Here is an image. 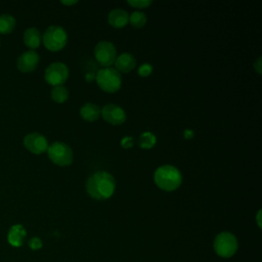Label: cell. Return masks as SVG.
<instances>
[{
    "mask_svg": "<svg viewBox=\"0 0 262 262\" xmlns=\"http://www.w3.org/2000/svg\"><path fill=\"white\" fill-rule=\"evenodd\" d=\"M116 189V181L112 174L106 171H97L86 182L88 194L97 201L110 199Z\"/></svg>",
    "mask_w": 262,
    "mask_h": 262,
    "instance_id": "obj_1",
    "label": "cell"
},
{
    "mask_svg": "<svg viewBox=\"0 0 262 262\" xmlns=\"http://www.w3.org/2000/svg\"><path fill=\"white\" fill-rule=\"evenodd\" d=\"M154 181L159 188L166 191H173L180 186L182 175L176 167L172 165H164L155 171Z\"/></svg>",
    "mask_w": 262,
    "mask_h": 262,
    "instance_id": "obj_2",
    "label": "cell"
},
{
    "mask_svg": "<svg viewBox=\"0 0 262 262\" xmlns=\"http://www.w3.org/2000/svg\"><path fill=\"white\" fill-rule=\"evenodd\" d=\"M97 85L107 93L117 92L122 85L121 74L113 68H102L95 75Z\"/></svg>",
    "mask_w": 262,
    "mask_h": 262,
    "instance_id": "obj_3",
    "label": "cell"
},
{
    "mask_svg": "<svg viewBox=\"0 0 262 262\" xmlns=\"http://www.w3.org/2000/svg\"><path fill=\"white\" fill-rule=\"evenodd\" d=\"M213 248L218 256L222 258H230L237 251V238L231 232L222 231L215 236Z\"/></svg>",
    "mask_w": 262,
    "mask_h": 262,
    "instance_id": "obj_4",
    "label": "cell"
},
{
    "mask_svg": "<svg viewBox=\"0 0 262 262\" xmlns=\"http://www.w3.org/2000/svg\"><path fill=\"white\" fill-rule=\"evenodd\" d=\"M68 40L66 30L60 26H50L46 29L42 41L44 46L50 51L61 50Z\"/></svg>",
    "mask_w": 262,
    "mask_h": 262,
    "instance_id": "obj_5",
    "label": "cell"
},
{
    "mask_svg": "<svg viewBox=\"0 0 262 262\" xmlns=\"http://www.w3.org/2000/svg\"><path fill=\"white\" fill-rule=\"evenodd\" d=\"M48 158L57 166H69L73 162V150L64 142H53L47 148Z\"/></svg>",
    "mask_w": 262,
    "mask_h": 262,
    "instance_id": "obj_6",
    "label": "cell"
},
{
    "mask_svg": "<svg viewBox=\"0 0 262 262\" xmlns=\"http://www.w3.org/2000/svg\"><path fill=\"white\" fill-rule=\"evenodd\" d=\"M94 56L100 66L110 68L117 58L116 47L110 41H100L94 47Z\"/></svg>",
    "mask_w": 262,
    "mask_h": 262,
    "instance_id": "obj_7",
    "label": "cell"
},
{
    "mask_svg": "<svg viewBox=\"0 0 262 262\" xmlns=\"http://www.w3.org/2000/svg\"><path fill=\"white\" fill-rule=\"evenodd\" d=\"M69 77V69L62 62H53L47 67L45 70L44 78L46 82L52 86L62 85Z\"/></svg>",
    "mask_w": 262,
    "mask_h": 262,
    "instance_id": "obj_8",
    "label": "cell"
},
{
    "mask_svg": "<svg viewBox=\"0 0 262 262\" xmlns=\"http://www.w3.org/2000/svg\"><path fill=\"white\" fill-rule=\"evenodd\" d=\"M24 145L28 150L35 155L43 154L48 148V142L45 136L37 132L27 134L24 138Z\"/></svg>",
    "mask_w": 262,
    "mask_h": 262,
    "instance_id": "obj_9",
    "label": "cell"
},
{
    "mask_svg": "<svg viewBox=\"0 0 262 262\" xmlns=\"http://www.w3.org/2000/svg\"><path fill=\"white\" fill-rule=\"evenodd\" d=\"M101 116L104 121L112 125H121L126 121L125 111L117 104H105L101 108Z\"/></svg>",
    "mask_w": 262,
    "mask_h": 262,
    "instance_id": "obj_10",
    "label": "cell"
},
{
    "mask_svg": "<svg viewBox=\"0 0 262 262\" xmlns=\"http://www.w3.org/2000/svg\"><path fill=\"white\" fill-rule=\"evenodd\" d=\"M39 62V55L34 50H28L21 53L17 59V69L23 73L33 72Z\"/></svg>",
    "mask_w": 262,
    "mask_h": 262,
    "instance_id": "obj_11",
    "label": "cell"
},
{
    "mask_svg": "<svg viewBox=\"0 0 262 262\" xmlns=\"http://www.w3.org/2000/svg\"><path fill=\"white\" fill-rule=\"evenodd\" d=\"M26 236H27L26 228L21 224H14L10 227L8 231L7 241L13 247H20L23 246Z\"/></svg>",
    "mask_w": 262,
    "mask_h": 262,
    "instance_id": "obj_12",
    "label": "cell"
},
{
    "mask_svg": "<svg viewBox=\"0 0 262 262\" xmlns=\"http://www.w3.org/2000/svg\"><path fill=\"white\" fill-rule=\"evenodd\" d=\"M116 70L120 73H129L132 71L136 66V59L135 57L128 52L122 53L119 56H117L115 60Z\"/></svg>",
    "mask_w": 262,
    "mask_h": 262,
    "instance_id": "obj_13",
    "label": "cell"
},
{
    "mask_svg": "<svg viewBox=\"0 0 262 262\" xmlns=\"http://www.w3.org/2000/svg\"><path fill=\"white\" fill-rule=\"evenodd\" d=\"M107 21L113 28L121 29L129 23V14L121 8H115L108 13Z\"/></svg>",
    "mask_w": 262,
    "mask_h": 262,
    "instance_id": "obj_14",
    "label": "cell"
},
{
    "mask_svg": "<svg viewBox=\"0 0 262 262\" xmlns=\"http://www.w3.org/2000/svg\"><path fill=\"white\" fill-rule=\"evenodd\" d=\"M80 116L82 119L88 122H94L99 119L101 116V110L100 107L95 104V103H85L81 108H80Z\"/></svg>",
    "mask_w": 262,
    "mask_h": 262,
    "instance_id": "obj_15",
    "label": "cell"
},
{
    "mask_svg": "<svg viewBox=\"0 0 262 262\" xmlns=\"http://www.w3.org/2000/svg\"><path fill=\"white\" fill-rule=\"evenodd\" d=\"M24 42L29 48H31V50L39 47L41 43L40 31L36 28L27 29L24 34Z\"/></svg>",
    "mask_w": 262,
    "mask_h": 262,
    "instance_id": "obj_16",
    "label": "cell"
},
{
    "mask_svg": "<svg viewBox=\"0 0 262 262\" xmlns=\"http://www.w3.org/2000/svg\"><path fill=\"white\" fill-rule=\"evenodd\" d=\"M15 27V18L10 14L0 15V33L9 34Z\"/></svg>",
    "mask_w": 262,
    "mask_h": 262,
    "instance_id": "obj_17",
    "label": "cell"
},
{
    "mask_svg": "<svg viewBox=\"0 0 262 262\" xmlns=\"http://www.w3.org/2000/svg\"><path fill=\"white\" fill-rule=\"evenodd\" d=\"M68 97H69V91L62 85L55 86L51 90V98L53 101H55L57 103L64 102L68 99Z\"/></svg>",
    "mask_w": 262,
    "mask_h": 262,
    "instance_id": "obj_18",
    "label": "cell"
},
{
    "mask_svg": "<svg viewBox=\"0 0 262 262\" xmlns=\"http://www.w3.org/2000/svg\"><path fill=\"white\" fill-rule=\"evenodd\" d=\"M138 142H139V145L141 148L149 149V148L154 147V145L156 144L157 137L151 132L146 131V132H143L140 134Z\"/></svg>",
    "mask_w": 262,
    "mask_h": 262,
    "instance_id": "obj_19",
    "label": "cell"
},
{
    "mask_svg": "<svg viewBox=\"0 0 262 262\" xmlns=\"http://www.w3.org/2000/svg\"><path fill=\"white\" fill-rule=\"evenodd\" d=\"M146 15L142 11H134L129 15L130 24L135 28H142L146 24Z\"/></svg>",
    "mask_w": 262,
    "mask_h": 262,
    "instance_id": "obj_20",
    "label": "cell"
},
{
    "mask_svg": "<svg viewBox=\"0 0 262 262\" xmlns=\"http://www.w3.org/2000/svg\"><path fill=\"white\" fill-rule=\"evenodd\" d=\"M127 3L134 8H147L152 1L151 0H129Z\"/></svg>",
    "mask_w": 262,
    "mask_h": 262,
    "instance_id": "obj_21",
    "label": "cell"
},
{
    "mask_svg": "<svg viewBox=\"0 0 262 262\" xmlns=\"http://www.w3.org/2000/svg\"><path fill=\"white\" fill-rule=\"evenodd\" d=\"M28 246L30 247V249H31V250H33V251H37V250H40V249L42 248L43 244H42V241H41L39 237L34 236V237H32V238H30V239H29V242H28Z\"/></svg>",
    "mask_w": 262,
    "mask_h": 262,
    "instance_id": "obj_22",
    "label": "cell"
},
{
    "mask_svg": "<svg viewBox=\"0 0 262 262\" xmlns=\"http://www.w3.org/2000/svg\"><path fill=\"white\" fill-rule=\"evenodd\" d=\"M152 67L150 63H142L138 69V75L141 77H147L151 74Z\"/></svg>",
    "mask_w": 262,
    "mask_h": 262,
    "instance_id": "obj_23",
    "label": "cell"
},
{
    "mask_svg": "<svg viewBox=\"0 0 262 262\" xmlns=\"http://www.w3.org/2000/svg\"><path fill=\"white\" fill-rule=\"evenodd\" d=\"M121 145L124 148H130L133 146V137L131 136H125L121 140Z\"/></svg>",
    "mask_w": 262,
    "mask_h": 262,
    "instance_id": "obj_24",
    "label": "cell"
},
{
    "mask_svg": "<svg viewBox=\"0 0 262 262\" xmlns=\"http://www.w3.org/2000/svg\"><path fill=\"white\" fill-rule=\"evenodd\" d=\"M254 69L256 70V72L258 74L262 73V60H261V56H259L257 58V60L254 62Z\"/></svg>",
    "mask_w": 262,
    "mask_h": 262,
    "instance_id": "obj_25",
    "label": "cell"
},
{
    "mask_svg": "<svg viewBox=\"0 0 262 262\" xmlns=\"http://www.w3.org/2000/svg\"><path fill=\"white\" fill-rule=\"evenodd\" d=\"M85 80H86L87 82H93V81L95 80V74H93V73H87V74L85 75Z\"/></svg>",
    "mask_w": 262,
    "mask_h": 262,
    "instance_id": "obj_26",
    "label": "cell"
},
{
    "mask_svg": "<svg viewBox=\"0 0 262 262\" xmlns=\"http://www.w3.org/2000/svg\"><path fill=\"white\" fill-rule=\"evenodd\" d=\"M184 137L186 139H190L193 137V131L190 130V129H185L184 130Z\"/></svg>",
    "mask_w": 262,
    "mask_h": 262,
    "instance_id": "obj_27",
    "label": "cell"
},
{
    "mask_svg": "<svg viewBox=\"0 0 262 262\" xmlns=\"http://www.w3.org/2000/svg\"><path fill=\"white\" fill-rule=\"evenodd\" d=\"M256 220H257V224H258L259 228H261V210L258 211L257 216H256Z\"/></svg>",
    "mask_w": 262,
    "mask_h": 262,
    "instance_id": "obj_28",
    "label": "cell"
},
{
    "mask_svg": "<svg viewBox=\"0 0 262 262\" xmlns=\"http://www.w3.org/2000/svg\"><path fill=\"white\" fill-rule=\"evenodd\" d=\"M61 3L62 4H64V5H74V4H76V3H78V1L77 0H72V1H61Z\"/></svg>",
    "mask_w": 262,
    "mask_h": 262,
    "instance_id": "obj_29",
    "label": "cell"
}]
</instances>
